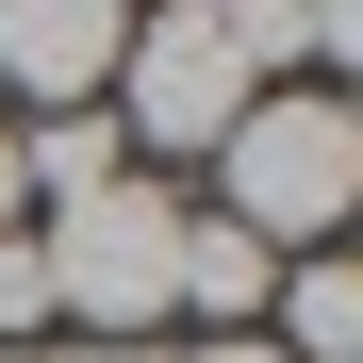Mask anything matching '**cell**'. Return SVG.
Instances as JSON below:
<instances>
[{"mask_svg":"<svg viewBox=\"0 0 363 363\" xmlns=\"http://www.w3.org/2000/svg\"><path fill=\"white\" fill-rule=\"evenodd\" d=\"M215 215L248 231V248H330V231L363 215V99H330V83H264L248 116L215 133Z\"/></svg>","mask_w":363,"mask_h":363,"instance_id":"6da1fadb","label":"cell"},{"mask_svg":"<svg viewBox=\"0 0 363 363\" xmlns=\"http://www.w3.org/2000/svg\"><path fill=\"white\" fill-rule=\"evenodd\" d=\"M182 182H99V199H50L33 231V281H50V330H83V347H149L165 330V281H182Z\"/></svg>","mask_w":363,"mask_h":363,"instance_id":"7a4b0ae2","label":"cell"},{"mask_svg":"<svg viewBox=\"0 0 363 363\" xmlns=\"http://www.w3.org/2000/svg\"><path fill=\"white\" fill-rule=\"evenodd\" d=\"M248 99H264V83H248V50H231V17H215V0L133 17V50H116V83H99L116 149H165V165H215V133H231Z\"/></svg>","mask_w":363,"mask_h":363,"instance_id":"3957f363","label":"cell"},{"mask_svg":"<svg viewBox=\"0 0 363 363\" xmlns=\"http://www.w3.org/2000/svg\"><path fill=\"white\" fill-rule=\"evenodd\" d=\"M149 0H0V99H33V116H83L116 83V50H133Z\"/></svg>","mask_w":363,"mask_h":363,"instance_id":"277c9868","label":"cell"},{"mask_svg":"<svg viewBox=\"0 0 363 363\" xmlns=\"http://www.w3.org/2000/svg\"><path fill=\"white\" fill-rule=\"evenodd\" d=\"M264 281H281V248H248L231 215H182V281H165V314H199V347H215V330H264Z\"/></svg>","mask_w":363,"mask_h":363,"instance_id":"5b68a950","label":"cell"},{"mask_svg":"<svg viewBox=\"0 0 363 363\" xmlns=\"http://www.w3.org/2000/svg\"><path fill=\"white\" fill-rule=\"evenodd\" d=\"M264 347H281V363H363V264L297 248V264L264 281Z\"/></svg>","mask_w":363,"mask_h":363,"instance_id":"8992f818","label":"cell"},{"mask_svg":"<svg viewBox=\"0 0 363 363\" xmlns=\"http://www.w3.org/2000/svg\"><path fill=\"white\" fill-rule=\"evenodd\" d=\"M0 347H50V281H33V231H0Z\"/></svg>","mask_w":363,"mask_h":363,"instance_id":"52a82bcc","label":"cell"},{"mask_svg":"<svg viewBox=\"0 0 363 363\" xmlns=\"http://www.w3.org/2000/svg\"><path fill=\"white\" fill-rule=\"evenodd\" d=\"M0 231H33V182H17V116H0Z\"/></svg>","mask_w":363,"mask_h":363,"instance_id":"ba28073f","label":"cell"},{"mask_svg":"<svg viewBox=\"0 0 363 363\" xmlns=\"http://www.w3.org/2000/svg\"><path fill=\"white\" fill-rule=\"evenodd\" d=\"M182 363H281V347L264 330H215V347H182Z\"/></svg>","mask_w":363,"mask_h":363,"instance_id":"9c48e42d","label":"cell"},{"mask_svg":"<svg viewBox=\"0 0 363 363\" xmlns=\"http://www.w3.org/2000/svg\"><path fill=\"white\" fill-rule=\"evenodd\" d=\"M67 363H165V347H67Z\"/></svg>","mask_w":363,"mask_h":363,"instance_id":"30bf717a","label":"cell"},{"mask_svg":"<svg viewBox=\"0 0 363 363\" xmlns=\"http://www.w3.org/2000/svg\"><path fill=\"white\" fill-rule=\"evenodd\" d=\"M0 363H67V347H0Z\"/></svg>","mask_w":363,"mask_h":363,"instance_id":"8fae6325","label":"cell"}]
</instances>
